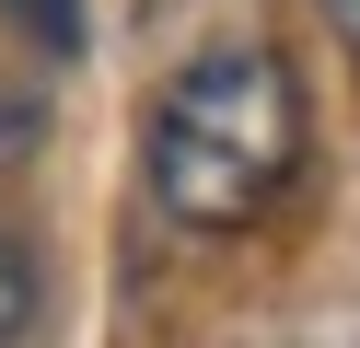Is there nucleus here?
<instances>
[{"label": "nucleus", "mask_w": 360, "mask_h": 348, "mask_svg": "<svg viewBox=\"0 0 360 348\" xmlns=\"http://www.w3.org/2000/svg\"><path fill=\"white\" fill-rule=\"evenodd\" d=\"M302 174V82L279 46H210L151 105V198L186 232H244Z\"/></svg>", "instance_id": "1"}, {"label": "nucleus", "mask_w": 360, "mask_h": 348, "mask_svg": "<svg viewBox=\"0 0 360 348\" xmlns=\"http://www.w3.org/2000/svg\"><path fill=\"white\" fill-rule=\"evenodd\" d=\"M0 12L24 23L35 58H70V46H82V0H0Z\"/></svg>", "instance_id": "2"}, {"label": "nucleus", "mask_w": 360, "mask_h": 348, "mask_svg": "<svg viewBox=\"0 0 360 348\" xmlns=\"http://www.w3.org/2000/svg\"><path fill=\"white\" fill-rule=\"evenodd\" d=\"M24 325H35V255L12 244V232H0V348L24 337Z\"/></svg>", "instance_id": "3"}, {"label": "nucleus", "mask_w": 360, "mask_h": 348, "mask_svg": "<svg viewBox=\"0 0 360 348\" xmlns=\"http://www.w3.org/2000/svg\"><path fill=\"white\" fill-rule=\"evenodd\" d=\"M35 139H47V105H35L24 82H0V162H24Z\"/></svg>", "instance_id": "4"}, {"label": "nucleus", "mask_w": 360, "mask_h": 348, "mask_svg": "<svg viewBox=\"0 0 360 348\" xmlns=\"http://www.w3.org/2000/svg\"><path fill=\"white\" fill-rule=\"evenodd\" d=\"M326 23L349 35V58H360V0H326Z\"/></svg>", "instance_id": "5"}]
</instances>
